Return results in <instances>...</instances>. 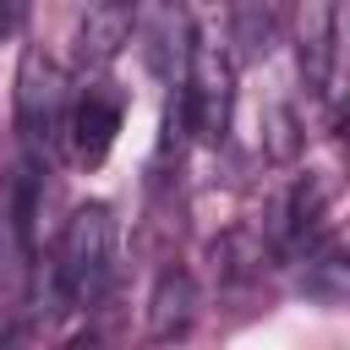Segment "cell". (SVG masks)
Instances as JSON below:
<instances>
[{
    "label": "cell",
    "instance_id": "cell-1",
    "mask_svg": "<svg viewBox=\"0 0 350 350\" xmlns=\"http://www.w3.org/2000/svg\"><path fill=\"white\" fill-rule=\"evenodd\" d=\"M109 279H115V213H109V202H82L60 230V246L49 262V290H55L60 312H88L104 301Z\"/></svg>",
    "mask_w": 350,
    "mask_h": 350
},
{
    "label": "cell",
    "instance_id": "cell-2",
    "mask_svg": "<svg viewBox=\"0 0 350 350\" xmlns=\"http://www.w3.org/2000/svg\"><path fill=\"white\" fill-rule=\"evenodd\" d=\"M66 120H71L66 71H60L44 49H27L22 66H16V131H22L27 159L49 164V159L66 148Z\"/></svg>",
    "mask_w": 350,
    "mask_h": 350
},
{
    "label": "cell",
    "instance_id": "cell-3",
    "mask_svg": "<svg viewBox=\"0 0 350 350\" xmlns=\"http://www.w3.org/2000/svg\"><path fill=\"white\" fill-rule=\"evenodd\" d=\"M180 98H186V126L197 131V142L219 148L230 137V115H235V55H230V44H219L213 33H191Z\"/></svg>",
    "mask_w": 350,
    "mask_h": 350
},
{
    "label": "cell",
    "instance_id": "cell-4",
    "mask_svg": "<svg viewBox=\"0 0 350 350\" xmlns=\"http://www.w3.org/2000/svg\"><path fill=\"white\" fill-rule=\"evenodd\" d=\"M120 120H126V98L109 88V82H93L82 88V98H71V120H66V148L82 170H98L120 137Z\"/></svg>",
    "mask_w": 350,
    "mask_h": 350
},
{
    "label": "cell",
    "instance_id": "cell-5",
    "mask_svg": "<svg viewBox=\"0 0 350 350\" xmlns=\"http://www.w3.org/2000/svg\"><path fill=\"white\" fill-rule=\"evenodd\" d=\"M334 16H339V0H295V49L312 93H328V77H334Z\"/></svg>",
    "mask_w": 350,
    "mask_h": 350
},
{
    "label": "cell",
    "instance_id": "cell-6",
    "mask_svg": "<svg viewBox=\"0 0 350 350\" xmlns=\"http://www.w3.org/2000/svg\"><path fill=\"white\" fill-rule=\"evenodd\" d=\"M131 16L137 5H120V0H93L82 27H77V66L82 71H104L126 44H131Z\"/></svg>",
    "mask_w": 350,
    "mask_h": 350
},
{
    "label": "cell",
    "instance_id": "cell-7",
    "mask_svg": "<svg viewBox=\"0 0 350 350\" xmlns=\"http://www.w3.org/2000/svg\"><path fill=\"white\" fill-rule=\"evenodd\" d=\"M191 323H197V279L186 268H164L153 295H148V339L153 345L186 339Z\"/></svg>",
    "mask_w": 350,
    "mask_h": 350
},
{
    "label": "cell",
    "instance_id": "cell-8",
    "mask_svg": "<svg viewBox=\"0 0 350 350\" xmlns=\"http://www.w3.org/2000/svg\"><path fill=\"white\" fill-rule=\"evenodd\" d=\"M191 16L180 0H159V22H153V44H148V66L159 77L175 82V71L186 77V55H191Z\"/></svg>",
    "mask_w": 350,
    "mask_h": 350
},
{
    "label": "cell",
    "instance_id": "cell-9",
    "mask_svg": "<svg viewBox=\"0 0 350 350\" xmlns=\"http://www.w3.org/2000/svg\"><path fill=\"white\" fill-rule=\"evenodd\" d=\"M273 38V0H230V55L235 60H257L268 55Z\"/></svg>",
    "mask_w": 350,
    "mask_h": 350
},
{
    "label": "cell",
    "instance_id": "cell-10",
    "mask_svg": "<svg viewBox=\"0 0 350 350\" xmlns=\"http://www.w3.org/2000/svg\"><path fill=\"white\" fill-rule=\"evenodd\" d=\"M16 27V0H0V38Z\"/></svg>",
    "mask_w": 350,
    "mask_h": 350
},
{
    "label": "cell",
    "instance_id": "cell-11",
    "mask_svg": "<svg viewBox=\"0 0 350 350\" xmlns=\"http://www.w3.org/2000/svg\"><path fill=\"white\" fill-rule=\"evenodd\" d=\"M120 5H137V0H120Z\"/></svg>",
    "mask_w": 350,
    "mask_h": 350
}]
</instances>
